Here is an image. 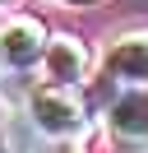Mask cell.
I'll list each match as a JSON object with an SVG mask.
<instances>
[{"mask_svg": "<svg viewBox=\"0 0 148 153\" xmlns=\"http://www.w3.org/2000/svg\"><path fill=\"white\" fill-rule=\"evenodd\" d=\"M28 116H33L37 134H46V139H74V134L88 130L83 102L70 93V88H56V84H42L33 97H28Z\"/></svg>", "mask_w": 148, "mask_h": 153, "instance_id": "6da1fadb", "label": "cell"}, {"mask_svg": "<svg viewBox=\"0 0 148 153\" xmlns=\"http://www.w3.org/2000/svg\"><path fill=\"white\" fill-rule=\"evenodd\" d=\"M102 70H107V79H116V84H125V88H148V33L111 42Z\"/></svg>", "mask_w": 148, "mask_h": 153, "instance_id": "7a4b0ae2", "label": "cell"}, {"mask_svg": "<svg viewBox=\"0 0 148 153\" xmlns=\"http://www.w3.org/2000/svg\"><path fill=\"white\" fill-rule=\"evenodd\" d=\"M111 134L130 149L148 153V88H130L111 102Z\"/></svg>", "mask_w": 148, "mask_h": 153, "instance_id": "3957f363", "label": "cell"}, {"mask_svg": "<svg viewBox=\"0 0 148 153\" xmlns=\"http://www.w3.org/2000/svg\"><path fill=\"white\" fill-rule=\"evenodd\" d=\"M42 51H46V28L37 19L14 14L9 23H0V60H9V65H33V60H42Z\"/></svg>", "mask_w": 148, "mask_h": 153, "instance_id": "277c9868", "label": "cell"}, {"mask_svg": "<svg viewBox=\"0 0 148 153\" xmlns=\"http://www.w3.org/2000/svg\"><path fill=\"white\" fill-rule=\"evenodd\" d=\"M88 74V51H83V42L74 37H51L42 51V79L56 88H70L79 84V79Z\"/></svg>", "mask_w": 148, "mask_h": 153, "instance_id": "5b68a950", "label": "cell"}, {"mask_svg": "<svg viewBox=\"0 0 148 153\" xmlns=\"http://www.w3.org/2000/svg\"><path fill=\"white\" fill-rule=\"evenodd\" d=\"M42 153H74V149H42Z\"/></svg>", "mask_w": 148, "mask_h": 153, "instance_id": "8992f818", "label": "cell"}, {"mask_svg": "<svg viewBox=\"0 0 148 153\" xmlns=\"http://www.w3.org/2000/svg\"><path fill=\"white\" fill-rule=\"evenodd\" d=\"M0 5H9V0H0Z\"/></svg>", "mask_w": 148, "mask_h": 153, "instance_id": "52a82bcc", "label": "cell"}]
</instances>
